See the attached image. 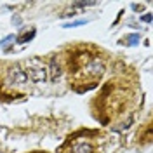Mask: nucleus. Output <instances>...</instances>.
Instances as JSON below:
<instances>
[{"label":"nucleus","instance_id":"3","mask_svg":"<svg viewBox=\"0 0 153 153\" xmlns=\"http://www.w3.org/2000/svg\"><path fill=\"white\" fill-rule=\"evenodd\" d=\"M87 70H89V73L94 76V78H99V76H103V73H105V63L101 59H97V57H92V61L87 65Z\"/></svg>","mask_w":153,"mask_h":153},{"label":"nucleus","instance_id":"1","mask_svg":"<svg viewBox=\"0 0 153 153\" xmlns=\"http://www.w3.org/2000/svg\"><path fill=\"white\" fill-rule=\"evenodd\" d=\"M26 75L31 82H35V84H44L45 80H47V66L44 65V63H40L38 59H31L28 65V71H26Z\"/></svg>","mask_w":153,"mask_h":153},{"label":"nucleus","instance_id":"4","mask_svg":"<svg viewBox=\"0 0 153 153\" xmlns=\"http://www.w3.org/2000/svg\"><path fill=\"white\" fill-rule=\"evenodd\" d=\"M49 78L52 80V82H56L57 78L61 76V73H63V70H61V65H59V61H57V56L54 54V56L51 57V63H49Z\"/></svg>","mask_w":153,"mask_h":153},{"label":"nucleus","instance_id":"8","mask_svg":"<svg viewBox=\"0 0 153 153\" xmlns=\"http://www.w3.org/2000/svg\"><path fill=\"white\" fill-rule=\"evenodd\" d=\"M141 21H144V23H150V21H152V14H144L143 18H141Z\"/></svg>","mask_w":153,"mask_h":153},{"label":"nucleus","instance_id":"7","mask_svg":"<svg viewBox=\"0 0 153 153\" xmlns=\"http://www.w3.org/2000/svg\"><path fill=\"white\" fill-rule=\"evenodd\" d=\"M75 7H92V5H97L96 2H75L73 4Z\"/></svg>","mask_w":153,"mask_h":153},{"label":"nucleus","instance_id":"2","mask_svg":"<svg viewBox=\"0 0 153 153\" xmlns=\"http://www.w3.org/2000/svg\"><path fill=\"white\" fill-rule=\"evenodd\" d=\"M9 80L14 84H26L28 82V75L21 66H12L9 70Z\"/></svg>","mask_w":153,"mask_h":153},{"label":"nucleus","instance_id":"6","mask_svg":"<svg viewBox=\"0 0 153 153\" xmlns=\"http://www.w3.org/2000/svg\"><path fill=\"white\" fill-rule=\"evenodd\" d=\"M33 37H35V30H33L31 33H26L25 37H19V40H18V42H21V44H25V42H30V38H33Z\"/></svg>","mask_w":153,"mask_h":153},{"label":"nucleus","instance_id":"5","mask_svg":"<svg viewBox=\"0 0 153 153\" xmlns=\"http://www.w3.org/2000/svg\"><path fill=\"white\" fill-rule=\"evenodd\" d=\"M71 153H94V148H92V144L91 143H76L73 144V148H71Z\"/></svg>","mask_w":153,"mask_h":153}]
</instances>
